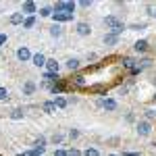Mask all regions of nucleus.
<instances>
[{
    "mask_svg": "<svg viewBox=\"0 0 156 156\" xmlns=\"http://www.w3.org/2000/svg\"><path fill=\"white\" fill-rule=\"evenodd\" d=\"M154 102H156V94H154Z\"/></svg>",
    "mask_w": 156,
    "mask_h": 156,
    "instance_id": "41",
    "label": "nucleus"
},
{
    "mask_svg": "<svg viewBox=\"0 0 156 156\" xmlns=\"http://www.w3.org/2000/svg\"><path fill=\"white\" fill-rule=\"evenodd\" d=\"M46 69H48V73H52V75H58L60 65H58L54 58H48V60H46Z\"/></svg>",
    "mask_w": 156,
    "mask_h": 156,
    "instance_id": "5",
    "label": "nucleus"
},
{
    "mask_svg": "<svg viewBox=\"0 0 156 156\" xmlns=\"http://www.w3.org/2000/svg\"><path fill=\"white\" fill-rule=\"evenodd\" d=\"M52 19H54L56 23H65V21H71L73 15H69V12H54V15H52Z\"/></svg>",
    "mask_w": 156,
    "mask_h": 156,
    "instance_id": "9",
    "label": "nucleus"
},
{
    "mask_svg": "<svg viewBox=\"0 0 156 156\" xmlns=\"http://www.w3.org/2000/svg\"><path fill=\"white\" fill-rule=\"evenodd\" d=\"M119 94H121V96H125V94H127V85H123V87H119Z\"/></svg>",
    "mask_w": 156,
    "mask_h": 156,
    "instance_id": "35",
    "label": "nucleus"
},
{
    "mask_svg": "<svg viewBox=\"0 0 156 156\" xmlns=\"http://www.w3.org/2000/svg\"><path fill=\"white\" fill-rule=\"evenodd\" d=\"M123 67H125V69H133V67H135V60L133 58H123Z\"/></svg>",
    "mask_w": 156,
    "mask_h": 156,
    "instance_id": "25",
    "label": "nucleus"
},
{
    "mask_svg": "<svg viewBox=\"0 0 156 156\" xmlns=\"http://www.w3.org/2000/svg\"><path fill=\"white\" fill-rule=\"evenodd\" d=\"M34 148H40V150H46V137H44V135H40V137H36V142H34Z\"/></svg>",
    "mask_w": 156,
    "mask_h": 156,
    "instance_id": "17",
    "label": "nucleus"
},
{
    "mask_svg": "<svg viewBox=\"0 0 156 156\" xmlns=\"http://www.w3.org/2000/svg\"><path fill=\"white\" fill-rule=\"evenodd\" d=\"M71 83L75 85V87H87V81H85L83 75H75V77L71 79Z\"/></svg>",
    "mask_w": 156,
    "mask_h": 156,
    "instance_id": "10",
    "label": "nucleus"
},
{
    "mask_svg": "<svg viewBox=\"0 0 156 156\" xmlns=\"http://www.w3.org/2000/svg\"><path fill=\"white\" fill-rule=\"evenodd\" d=\"M54 156H67V150H56Z\"/></svg>",
    "mask_w": 156,
    "mask_h": 156,
    "instance_id": "34",
    "label": "nucleus"
},
{
    "mask_svg": "<svg viewBox=\"0 0 156 156\" xmlns=\"http://www.w3.org/2000/svg\"><path fill=\"white\" fill-rule=\"evenodd\" d=\"M79 6H83V9H87V6H92V2H90V0H81V2H79Z\"/></svg>",
    "mask_w": 156,
    "mask_h": 156,
    "instance_id": "33",
    "label": "nucleus"
},
{
    "mask_svg": "<svg viewBox=\"0 0 156 156\" xmlns=\"http://www.w3.org/2000/svg\"><path fill=\"white\" fill-rule=\"evenodd\" d=\"M31 56H34V54L29 52V48H27V46H23V48L17 50V58L21 60V62H27V60H31Z\"/></svg>",
    "mask_w": 156,
    "mask_h": 156,
    "instance_id": "3",
    "label": "nucleus"
},
{
    "mask_svg": "<svg viewBox=\"0 0 156 156\" xmlns=\"http://www.w3.org/2000/svg\"><path fill=\"white\" fill-rule=\"evenodd\" d=\"M34 25H36V17H27L25 23H23V27H25V29H31Z\"/></svg>",
    "mask_w": 156,
    "mask_h": 156,
    "instance_id": "24",
    "label": "nucleus"
},
{
    "mask_svg": "<svg viewBox=\"0 0 156 156\" xmlns=\"http://www.w3.org/2000/svg\"><path fill=\"white\" fill-rule=\"evenodd\" d=\"M6 98H9V90H6V87H0V102L6 100Z\"/></svg>",
    "mask_w": 156,
    "mask_h": 156,
    "instance_id": "28",
    "label": "nucleus"
},
{
    "mask_svg": "<svg viewBox=\"0 0 156 156\" xmlns=\"http://www.w3.org/2000/svg\"><path fill=\"white\" fill-rule=\"evenodd\" d=\"M75 31H77V34H79V36H90V34H92V27H90V23H83V21H81V23H77V27H75Z\"/></svg>",
    "mask_w": 156,
    "mask_h": 156,
    "instance_id": "4",
    "label": "nucleus"
},
{
    "mask_svg": "<svg viewBox=\"0 0 156 156\" xmlns=\"http://www.w3.org/2000/svg\"><path fill=\"white\" fill-rule=\"evenodd\" d=\"M123 156H140L137 152H123Z\"/></svg>",
    "mask_w": 156,
    "mask_h": 156,
    "instance_id": "36",
    "label": "nucleus"
},
{
    "mask_svg": "<svg viewBox=\"0 0 156 156\" xmlns=\"http://www.w3.org/2000/svg\"><path fill=\"white\" fill-rule=\"evenodd\" d=\"M69 137H71V140H77V137H79V131H77V129H71V131H69Z\"/></svg>",
    "mask_w": 156,
    "mask_h": 156,
    "instance_id": "31",
    "label": "nucleus"
},
{
    "mask_svg": "<svg viewBox=\"0 0 156 156\" xmlns=\"http://www.w3.org/2000/svg\"><path fill=\"white\" fill-rule=\"evenodd\" d=\"M42 110H44V112H48V115L56 112V104H54V100H52V102H44V104H42Z\"/></svg>",
    "mask_w": 156,
    "mask_h": 156,
    "instance_id": "14",
    "label": "nucleus"
},
{
    "mask_svg": "<svg viewBox=\"0 0 156 156\" xmlns=\"http://www.w3.org/2000/svg\"><path fill=\"white\" fill-rule=\"evenodd\" d=\"M135 129H137V135H142V137H146V135H150L152 133V123L150 121H137V125H135Z\"/></svg>",
    "mask_w": 156,
    "mask_h": 156,
    "instance_id": "2",
    "label": "nucleus"
},
{
    "mask_svg": "<svg viewBox=\"0 0 156 156\" xmlns=\"http://www.w3.org/2000/svg\"><path fill=\"white\" fill-rule=\"evenodd\" d=\"M37 11V6H36V2H23V15H29V17H34V12Z\"/></svg>",
    "mask_w": 156,
    "mask_h": 156,
    "instance_id": "7",
    "label": "nucleus"
},
{
    "mask_svg": "<svg viewBox=\"0 0 156 156\" xmlns=\"http://www.w3.org/2000/svg\"><path fill=\"white\" fill-rule=\"evenodd\" d=\"M152 119H156V112L154 110H146V121H152Z\"/></svg>",
    "mask_w": 156,
    "mask_h": 156,
    "instance_id": "30",
    "label": "nucleus"
},
{
    "mask_svg": "<svg viewBox=\"0 0 156 156\" xmlns=\"http://www.w3.org/2000/svg\"><path fill=\"white\" fill-rule=\"evenodd\" d=\"M67 156H83L77 148H71V150H67Z\"/></svg>",
    "mask_w": 156,
    "mask_h": 156,
    "instance_id": "29",
    "label": "nucleus"
},
{
    "mask_svg": "<svg viewBox=\"0 0 156 156\" xmlns=\"http://www.w3.org/2000/svg\"><path fill=\"white\" fill-rule=\"evenodd\" d=\"M23 117H25V112H23V110H21V108H15V110H12V112H11V119H15V121L23 119Z\"/></svg>",
    "mask_w": 156,
    "mask_h": 156,
    "instance_id": "21",
    "label": "nucleus"
},
{
    "mask_svg": "<svg viewBox=\"0 0 156 156\" xmlns=\"http://www.w3.org/2000/svg\"><path fill=\"white\" fill-rule=\"evenodd\" d=\"M36 90H37V85L34 83L31 79H27V81L23 83V96H31V94H34Z\"/></svg>",
    "mask_w": 156,
    "mask_h": 156,
    "instance_id": "6",
    "label": "nucleus"
},
{
    "mask_svg": "<svg viewBox=\"0 0 156 156\" xmlns=\"http://www.w3.org/2000/svg\"><path fill=\"white\" fill-rule=\"evenodd\" d=\"M108 156H119V154H108Z\"/></svg>",
    "mask_w": 156,
    "mask_h": 156,
    "instance_id": "39",
    "label": "nucleus"
},
{
    "mask_svg": "<svg viewBox=\"0 0 156 156\" xmlns=\"http://www.w3.org/2000/svg\"><path fill=\"white\" fill-rule=\"evenodd\" d=\"M104 110H117V102L112 100V98H108V100H104Z\"/></svg>",
    "mask_w": 156,
    "mask_h": 156,
    "instance_id": "18",
    "label": "nucleus"
},
{
    "mask_svg": "<svg viewBox=\"0 0 156 156\" xmlns=\"http://www.w3.org/2000/svg\"><path fill=\"white\" fill-rule=\"evenodd\" d=\"M104 25L110 29V34H115V36H119L121 31H125V23L121 19H117L115 15H108L106 19H104Z\"/></svg>",
    "mask_w": 156,
    "mask_h": 156,
    "instance_id": "1",
    "label": "nucleus"
},
{
    "mask_svg": "<svg viewBox=\"0 0 156 156\" xmlns=\"http://www.w3.org/2000/svg\"><path fill=\"white\" fill-rule=\"evenodd\" d=\"M54 104H56V108H67L69 100H65L62 96H56V98H54Z\"/></svg>",
    "mask_w": 156,
    "mask_h": 156,
    "instance_id": "19",
    "label": "nucleus"
},
{
    "mask_svg": "<svg viewBox=\"0 0 156 156\" xmlns=\"http://www.w3.org/2000/svg\"><path fill=\"white\" fill-rule=\"evenodd\" d=\"M50 36H52V37H60V36H62V27H60L58 23L52 25V27H50Z\"/></svg>",
    "mask_w": 156,
    "mask_h": 156,
    "instance_id": "16",
    "label": "nucleus"
},
{
    "mask_svg": "<svg viewBox=\"0 0 156 156\" xmlns=\"http://www.w3.org/2000/svg\"><path fill=\"white\" fill-rule=\"evenodd\" d=\"M79 65H81L79 58H69L67 62H65V67H67L69 71H77V69H79Z\"/></svg>",
    "mask_w": 156,
    "mask_h": 156,
    "instance_id": "12",
    "label": "nucleus"
},
{
    "mask_svg": "<svg viewBox=\"0 0 156 156\" xmlns=\"http://www.w3.org/2000/svg\"><path fill=\"white\" fill-rule=\"evenodd\" d=\"M4 42H6V36H4V34H0V46H2Z\"/></svg>",
    "mask_w": 156,
    "mask_h": 156,
    "instance_id": "37",
    "label": "nucleus"
},
{
    "mask_svg": "<svg viewBox=\"0 0 156 156\" xmlns=\"http://www.w3.org/2000/svg\"><path fill=\"white\" fill-rule=\"evenodd\" d=\"M133 48H135V52H146V50H148V42H146V40H137V42L133 44Z\"/></svg>",
    "mask_w": 156,
    "mask_h": 156,
    "instance_id": "13",
    "label": "nucleus"
},
{
    "mask_svg": "<svg viewBox=\"0 0 156 156\" xmlns=\"http://www.w3.org/2000/svg\"><path fill=\"white\" fill-rule=\"evenodd\" d=\"M90 92H94V94H102V92H104V85H92Z\"/></svg>",
    "mask_w": 156,
    "mask_h": 156,
    "instance_id": "27",
    "label": "nucleus"
},
{
    "mask_svg": "<svg viewBox=\"0 0 156 156\" xmlns=\"http://www.w3.org/2000/svg\"><path fill=\"white\" fill-rule=\"evenodd\" d=\"M23 17H25L23 12H15V15H12V17H11V23H12V25H19V23H25V19H23Z\"/></svg>",
    "mask_w": 156,
    "mask_h": 156,
    "instance_id": "15",
    "label": "nucleus"
},
{
    "mask_svg": "<svg viewBox=\"0 0 156 156\" xmlns=\"http://www.w3.org/2000/svg\"><path fill=\"white\" fill-rule=\"evenodd\" d=\"M83 156H100V152H98L96 148H87V150L83 152Z\"/></svg>",
    "mask_w": 156,
    "mask_h": 156,
    "instance_id": "26",
    "label": "nucleus"
},
{
    "mask_svg": "<svg viewBox=\"0 0 156 156\" xmlns=\"http://www.w3.org/2000/svg\"><path fill=\"white\" fill-rule=\"evenodd\" d=\"M54 11L50 9V6H44V9H40V17H52Z\"/></svg>",
    "mask_w": 156,
    "mask_h": 156,
    "instance_id": "23",
    "label": "nucleus"
},
{
    "mask_svg": "<svg viewBox=\"0 0 156 156\" xmlns=\"http://www.w3.org/2000/svg\"><path fill=\"white\" fill-rule=\"evenodd\" d=\"M152 15H154V19H156V11H154V12H152Z\"/></svg>",
    "mask_w": 156,
    "mask_h": 156,
    "instance_id": "38",
    "label": "nucleus"
},
{
    "mask_svg": "<svg viewBox=\"0 0 156 156\" xmlns=\"http://www.w3.org/2000/svg\"><path fill=\"white\" fill-rule=\"evenodd\" d=\"M62 140H65V135H62V133H52V137H50V142H52V144H62Z\"/></svg>",
    "mask_w": 156,
    "mask_h": 156,
    "instance_id": "22",
    "label": "nucleus"
},
{
    "mask_svg": "<svg viewBox=\"0 0 156 156\" xmlns=\"http://www.w3.org/2000/svg\"><path fill=\"white\" fill-rule=\"evenodd\" d=\"M131 29H146V23H133Z\"/></svg>",
    "mask_w": 156,
    "mask_h": 156,
    "instance_id": "32",
    "label": "nucleus"
},
{
    "mask_svg": "<svg viewBox=\"0 0 156 156\" xmlns=\"http://www.w3.org/2000/svg\"><path fill=\"white\" fill-rule=\"evenodd\" d=\"M19 156H27V154H19Z\"/></svg>",
    "mask_w": 156,
    "mask_h": 156,
    "instance_id": "40",
    "label": "nucleus"
},
{
    "mask_svg": "<svg viewBox=\"0 0 156 156\" xmlns=\"http://www.w3.org/2000/svg\"><path fill=\"white\" fill-rule=\"evenodd\" d=\"M50 92H52V94H60V92H65V83H62V81H56V83L52 85Z\"/></svg>",
    "mask_w": 156,
    "mask_h": 156,
    "instance_id": "20",
    "label": "nucleus"
},
{
    "mask_svg": "<svg viewBox=\"0 0 156 156\" xmlns=\"http://www.w3.org/2000/svg\"><path fill=\"white\" fill-rule=\"evenodd\" d=\"M46 60H48V58H46L42 52H37V54H34V56H31V62H34L36 67H46Z\"/></svg>",
    "mask_w": 156,
    "mask_h": 156,
    "instance_id": "8",
    "label": "nucleus"
},
{
    "mask_svg": "<svg viewBox=\"0 0 156 156\" xmlns=\"http://www.w3.org/2000/svg\"><path fill=\"white\" fill-rule=\"evenodd\" d=\"M102 40H104V44H106V46H115V44L119 42V36H115V34H110V31H108Z\"/></svg>",
    "mask_w": 156,
    "mask_h": 156,
    "instance_id": "11",
    "label": "nucleus"
}]
</instances>
